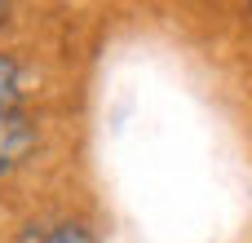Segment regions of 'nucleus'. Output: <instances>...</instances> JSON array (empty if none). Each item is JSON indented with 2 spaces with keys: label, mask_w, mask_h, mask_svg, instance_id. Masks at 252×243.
Masks as SVG:
<instances>
[{
  "label": "nucleus",
  "mask_w": 252,
  "mask_h": 243,
  "mask_svg": "<svg viewBox=\"0 0 252 243\" xmlns=\"http://www.w3.org/2000/svg\"><path fill=\"white\" fill-rule=\"evenodd\" d=\"M22 243H97V235L84 221H58V226H40L31 230Z\"/></svg>",
  "instance_id": "obj_2"
},
{
  "label": "nucleus",
  "mask_w": 252,
  "mask_h": 243,
  "mask_svg": "<svg viewBox=\"0 0 252 243\" xmlns=\"http://www.w3.org/2000/svg\"><path fill=\"white\" fill-rule=\"evenodd\" d=\"M0 22H9V4L4 0H0Z\"/></svg>",
  "instance_id": "obj_4"
},
{
  "label": "nucleus",
  "mask_w": 252,
  "mask_h": 243,
  "mask_svg": "<svg viewBox=\"0 0 252 243\" xmlns=\"http://www.w3.org/2000/svg\"><path fill=\"white\" fill-rule=\"evenodd\" d=\"M18 89H22V71H18V62L9 53H0V111H13Z\"/></svg>",
  "instance_id": "obj_3"
},
{
  "label": "nucleus",
  "mask_w": 252,
  "mask_h": 243,
  "mask_svg": "<svg viewBox=\"0 0 252 243\" xmlns=\"http://www.w3.org/2000/svg\"><path fill=\"white\" fill-rule=\"evenodd\" d=\"M35 142H40V133L22 111H0V173L18 168L35 151Z\"/></svg>",
  "instance_id": "obj_1"
}]
</instances>
